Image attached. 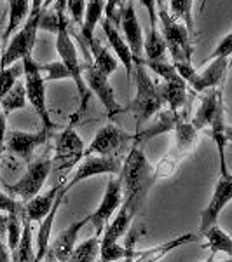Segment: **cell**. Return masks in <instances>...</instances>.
Returning <instances> with one entry per match:
<instances>
[{
  "mask_svg": "<svg viewBox=\"0 0 232 262\" xmlns=\"http://www.w3.org/2000/svg\"><path fill=\"white\" fill-rule=\"evenodd\" d=\"M119 23L122 25V37L128 42L129 49L133 53L134 65L136 63H145V60H143V40H145V35H143L142 25L138 21L136 11H134L133 0H128L124 6H121Z\"/></svg>",
  "mask_w": 232,
  "mask_h": 262,
  "instance_id": "obj_14",
  "label": "cell"
},
{
  "mask_svg": "<svg viewBox=\"0 0 232 262\" xmlns=\"http://www.w3.org/2000/svg\"><path fill=\"white\" fill-rule=\"evenodd\" d=\"M42 75H44V81H60V79H72L70 72L66 70V67L61 61H53L48 65H40Z\"/></svg>",
  "mask_w": 232,
  "mask_h": 262,
  "instance_id": "obj_36",
  "label": "cell"
},
{
  "mask_svg": "<svg viewBox=\"0 0 232 262\" xmlns=\"http://www.w3.org/2000/svg\"><path fill=\"white\" fill-rule=\"evenodd\" d=\"M44 2L45 0H32L30 12H28L23 27L11 37V42L4 49L2 58H0V69H7V67L14 65V63L32 54L37 40V32L40 30L39 27L42 11H44Z\"/></svg>",
  "mask_w": 232,
  "mask_h": 262,
  "instance_id": "obj_2",
  "label": "cell"
},
{
  "mask_svg": "<svg viewBox=\"0 0 232 262\" xmlns=\"http://www.w3.org/2000/svg\"><path fill=\"white\" fill-rule=\"evenodd\" d=\"M136 143L134 135L128 133V131L121 129L119 126L108 124L101 126L96 131L95 138L84 150V158L86 156H110V158H121V154L128 152Z\"/></svg>",
  "mask_w": 232,
  "mask_h": 262,
  "instance_id": "obj_7",
  "label": "cell"
},
{
  "mask_svg": "<svg viewBox=\"0 0 232 262\" xmlns=\"http://www.w3.org/2000/svg\"><path fill=\"white\" fill-rule=\"evenodd\" d=\"M230 201H232V173L229 170H225V171H220V175H218L212 200H210L208 206H206L201 213L199 234H204L210 227L218 222L220 213Z\"/></svg>",
  "mask_w": 232,
  "mask_h": 262,
  "instance_id": "obj_11",
  "label": "cell"
},
{
  "mask_svg": "<svg viewBox=\"0 0 232 262\" xmlns=\"http://www.w3.org/2000/svg\"><path fill=\"white\" fill-rule=\"evenodd\" d=\"M133 215L128 212V210L124 208V206H121V210L115 213V217L112 219L110 222H108V226L105 227L103 234H101V243H100V248H105V247H110V245L117 243L122 236L128 232L129 229V224L133 221Z\"/></svg>",
  "mask_w": 232,
  "mask_h": 262,
  "instance_id": "obj_25",
  "label": "cell"
},
{
  "mask_svg": "<svg viewBox=\"0 0 232 262\" xmlns=\"http://www.w3.org/2000/svg\"><path fill=\"white\" fill-rule=\"evenodd\" d=\"M65 179H61L54 185L51 191L44 192V194H37L35 198H32L30 201L25 203V212H23V217L30 222H42L45 217L51 213L53 210L54 203L58 200V194L63 187H65Z\"/></svg>",
  "mask_w": 232,
  "mask_h": 262,
  "instance_id": "obj_17",
  "label": "cell"
},
{
  "mask_svg": "<svg viewBox=\"0 0 232 262\" xmlns=\"http://www.w3.org/2000/svg\"><path fill=\"white\" fill-rule=\"evenodd\" d=\"M51 138V131L48 128H42L35 133H27V131H7L6 135V145L12 154L23 159L25 163L30 164L33 161L35 149L44 145Z\"/></svg>",
  "mask_w": 232,
  "mask_h": 262,
  "instance_id": "obj_15",
  "label": "cell"
},
{
  "mask_svg": "<svg viewBox=\"0 0 232 262\" xmlns=\"http://www.w3.org/2000/svg\"><path fill=\"white\" fill-rule=\"evenodd\" d=\"M6 114L0 111V159H2V152L6 147V135H7V124H6Z\"/></svg>",
  "mask_w": 232,
  "mask_h": 262,
  "instance_id": "obj_44",
  "label": "cell"
},
{
  "mask_svg": "<svg viewBox=\"0 0 232 262\" xmlns=\"http://www.w3.org/2000/svg\"><path fill=\"white\" fill-rule=\"evenodd\" d=\"M53 2H54V0H45V2H44V9H48L49 4H53Z\"/></svg>",
  "mask_w": 232,
  "mask_h": 262,
  "instance_id": "obj_50",
  "label": "cell"
},
{
  "mask_svg": "<svg viewBox=\"0 0 232 262\" xmlns=\"http://www.w3.org/2000/svg\"><path fill=\"white\" fill-rule=\"evenodd\" d=\"M0 212L14 213V215H19V217H23L25 205H23V201L14 200V198L9 196V194L0 192Z\"/></svg>",
  "mask_w": 232,
  "mask_h": 262,
  "instance_id": "obj_39",
  "label": "cell"
},
{
  "mask_svg": "<svg viewBox=\"0 0 232 262\" xmlns=\"http://www.w3.org/2000/svg\"><path fill=\"white\" fill-rule=\"evenodd\" d=\"M21 231H23V221H21L19 215L7 213V248L11 252H14L16 247H18Z\"/></svg>",
  "mask_w": 232,
  "mask_h": 262,
  "instance_id": "obj_35",
  "label": "cell"
},
{
  "mask_svg": "<svg viewBox=\"0 0 232 262\" xmlns=\"http://www.w3.org/2000/svg\"><path fill=\"white\" fill-rule=\"evenodd\" d=\"M197 234H191V232H185V234H180L176 238L170 239V242L157 245V247H152L149 250L143 252H134V262H159L163 260L166 255H170L173 250L183 247L187 243H194L197 242Z\"/></svg>",
  "mask_w": 232,
  "mask_h": 262,
  "instance_id": "obj_23",
  "label": "cell"
},
{
  "mask_svg": "<svg viewBox=\"0 0 232 262\" xmlns=\"http://www.w3.org/2000/svg\"><path fill=\"white\" fill-rule=\"evenodd\" d=\"M229 262H232V260H229Z\"/></svg>",
  "mask_w": 232,
  "mask_h": 262,
  "instance_id": "obj_54",
  "label": "cell"
},
{
  "mask_svg": "<svg viewBox=\"0 0 232 262\" xmlns=\"http://www.w3.org/2000/svg\"><path fill=\"white\" fill-rule=\"evenodd\" d=\"M178 161L173 159L170 154L166 158H163L161 161L157 163V166L154 168V180H159V179H168V177H173L178 170Z\"/></svg>",
  "mask_w": 232,
  "mask_h": 262,
  "instance_id": "obj_38",
  "label": "cell"
},
{
  "mask_svg": "<svg viewBox=\"0 0 232 262\" xmlns=\"http://www.w3.org/2000/svg\"><path fill=\"white\" fill-rule=\"evenodd\" d=\"M101 28H103V33L107 37L108 44L112 48V53L115 54V58L119 60V63H122V67L126 69V75H128V81L131 84L133 81V70H134V61H133V53L129 49L128 42L124 40V37L121 35L117 25H113L110 19L103 18L100 21Z\"/></svg>",
  "mask_w": 232,
  "mask_h": 262,
  "instance_id": "obj_16",
  "label": "cell"
},
{
  "mask_svg": "<svg viewBox=\"0 0 232 262\" xmlns=\"http://www.w3.org/2000/svg\"><path fill=\"white\" fill-rule=\"evenodd\" d=\"M192 7H194V0H168V9H170L171 16L175 19L182 21L191 35H194V32H196Z\"/></svg>",
  "mask_w": 232,
  "mask_h": 262,
  "instance_id": "obj_31",
  "label": "cell"
},
{
  "mask_svg": "<svg viewBox=\"0 0 232 262\" xmlns=\"http://www.w3.org/2000/svg\"><path fill=\"white\" fill-rule=\"evenodd\" d=\"M86 0H66V11L70 12V18L75 25L82 27L84 12H86Z\"/></svg>",
  "mask_w": 232,
  "mask_h": 262,
  "instance_id": "obj_42",
  "label": "cell"
},
{
  "mask_svg": "<svg viewBox=\"0 0 232 262\" xmlns=\"http://www.w3.org/2000/svg\"><path fill=\"white\" fill-rule=\"evenodd\" d=\"M87 49H89L92 65H95L101 74L107 75V77H110L113 72L119 69V60L101 44L98 37H92V39L87 42Z\"/></svg>",
  "mask_w": 232,
  "mask_h": 262,
  "instance_id": "obj_26",
  "label": "cell"
},
{
  "mask_svg": "<svg viewBox=\"0 0 232 262\" xmlns=\"http://www.w3.org/2000/svg\"><path fill=\"white\" fill-rule=\"evenodd\" d=\"M145 63L149 65L150 70H154L155 74L163 79V82L164 81H173V79L180 77L178 72H176L175 67H173V63L168 61V58L166 60H161V61H145Z\"/></svg>",
  "mask_w": 232,
  "mask_h": 262,
  "instance_id": "obj_37",
  "label": "cell"
},
{
  "mask_svg": "<svg viewBox=\"0 0 232 262\" xmlns=\"http://www.w3.org/2000/svg\"><path fill=\"white\" fill-rule=\"evenodd\" d=\"M225 137H227V143H232V126L227 124L225 128Z\"/></svg>",
  "mask_w": 232,
  "mask_h": 262,
  "instance_id": "obj_48",
  "label": "cell"
},
{
  "mask_svg": "<svg viewBox=\"0 0 232 262\" xmlns=\"http://www.w3.org/2000/svg\"><path fill=\"white\" fill-rule=\"evenodd\" d=\"M23 221V231H21V239L14 252H11V262H33L35 252H33L32 243V222L21 217Z\"/></svg>",
  "mask_w": 232,
  "mask_h": 262,
  "instance_id": "obj_29",
  "label": "cell"
},
{
  "mask_svg": "<svg viewBox=\"0 0 232 262\" xmlns=\"http://www.w3.org/2000/svg\"><path fill=\"white\" fill-rule=\"evenodd\" d=\"M159 91H161L163 101L168 105V111L178 112L180 108H183L189 103V95H187V82L182 77H176L173 81H164L159 84Z\"/></svg>",
  "mask_w": 232,
  "mask_h": 262,
  "instance_id": "obj_24",
  "label": "cell"
},
{
  "mask_svg": "<svg viewBox=\"0 0 232 262\" xmlns=\"http://www.w3.org/2000/svg\"><path fill=\"white\" fill-rule=\"evenodd\" d=\"M157 19L161 23V33L166 42L168 53L171 56V63L192 61V44L191 33L182 21L175 19L168 9V2L157 9Z\"/></svg>",
  "mask_w": 232,
  "mask_h": 262,
  "instance_id": "obj_4",
  "label": "cell"
},
{
  "mask_svg": "<svg viewBox=\"0 0 232 262\" xmlns=\"http://www.w3.org/2000/svg\"><path fill=\"white\" fill-rule=\"evenodd\" d=\"M44 262H60L56 259V257H54V253L51 252V248L48 250V253H45V257H44Z\"/></svg>",
  "mask_w": 232,
  "mask_h": 262,
  "instance_id": "obj_47",
  "label": "cell"
},
{
  "mask_svg": "<svg viewBox=\"0 0 232 262\" xmlns=\"http://www.w3.org/2000/svg\"><path fill=\"white\" fill-rule=\"evenodd\" d=\"M124 253H126L124 245H121L119 242H117V243L110 245V247L100 248V260H103V262H117V260L124 259Z\"/></svg>",
  "mask_w": 232,
  "mask_h": 262,
  "instance_id": "obj_40",
  "label": "cell"
},
{
  "mask_svg": "<svg viewBox=\"0 0 232 262\" xmlns=\"http://www.w3.org/2000/svg\"><path fill=\"white\" fill-rule=\"evenodd\" d=\"M105 14V0H87L86 4V12H84V21L81 27V48L84 51V56H86V63H91V54L87 49V42L95 37V28L96 25L103 19Z\"/></svg>",
  "mask_w": 232,
  "mask_h": 262,
  "instance_id": "obj_21",
  "label": "cell"
},
{
  "mask_svg": "<svg viewBox=\"0 0 232 262\" xmlns=\"http://www.w3.org/2000/svg\"><path fill=\"white\" fill-rule=\"evenodd\" d=\"M164 4H166V0H157V9H159V7H163Z\"/></svg>",
  "mask_w": 232,
  "mask_h": 262,
  "instance_id": "obj_51",
  "label": "cell"
},
{
  "mask_svg": "<svg viewBox=\"0 0 232 262\" xmlns=\"http://www.w3.org/2000/svg\"><path fill=\"white\" fill-rule=\"evenodd\" d=\"M100 262H103V260H100Z\"/></svg>",
  "mask_w": 232,
  "mask_h": 262,
  "instance_id": "obj_53",
  "label": "cell"
},
{
  "mask_svg": "<svg viewBox=\"0 0 232 262\" xmlns=\"http://www.w3.org/2000/svg\"><path fill=\"white\" fill-rule=\"evenodd\" d=\"M2 28H4V25L0 23V40H2Z\"/></svg>",
  "mask_w": 232,
  "mask_h": 262,
  "instance_id": "obj_52",
  "label": "cell"
},
{
  "mask_svg": "<svg viewBox=\"0 0 232 262\" xmlns=\"http://www.w3.org/2000/svg\"><path fill=\"white\" fill-rule=\"evenodd\" d=\"M100 243L101 236H92L86 242L79 243L72 252L68 262H95L100 255Z\"/></svg>",
  "mask_w": 232,
  "mask_h": 262,
  "instance_id": "obj_32",
  "label": "cell"
},
{
  "mask_svg": "<svg viewBox=\"0 0 232 262\" xmlns=\"http://www.w3.org/2000/svg\"><path fill=\"white\" fill-rule=\"evenodd\" d=\"M134 81H136V95H134L131 108L134 117H136L138 131H140L143 122H147L155 114L161 112L164 101L161 91H159V84L149 75L145 63L134 65Z\"/></svg>",
  "mask_w": 232,
  "mask_h": 262,
  "instance_id": "obj_3",
  "label": "cell"
},
{
  "mask_svg": "<svg viewBox=\"0 0 232 262\" xmlns=\"http://www.w3.org/2000/svg\"><path fill=\"white\" fill-rule=\"evenodd\" d=\"M0 262H11V250L0 239Z\"/></svg>",
  "mask_w": 232,
  "mask_h": 262,
  "instance_id": "obj_45",
  "label": "cell"
},
{
  "mask_svg": "<svg viewBox=\"0 0 232 262\" xmlns=\"http://www.w3.org/2000/svg\"><path fill=\"white\" fill-rule=\"evenodd\" d=\"M25 105H27V91H25V84L18 81L12 86V90L0 100V111L7 116L14 111L25 108Z\"/></svg>",
  "mask_w": 232,
  "mask_h": 262,
  "instance_id": "obj_33",
  "label": "cell"
},
{
  "mask_svg": "<svg viewBox=\"0 0 232 262\" xmlns=\"http://www.w3.org/2000/svg\"><path fill=\"white\" fill-rule=\"evenodd\" d=\"M89 215L84 219H79V221L72 222L66 229H63L60 234L56 236V239H54L53 247H51V252L54 253V257H56L60 262H68L72 252H74V248L77 247V238H79V232L82 231V227L86 226L87 222H89Z\"/></svg>",
  "mask_w": 232,
  "mask_h": 262,
  "instance_id": "obj_19",
  "label": "cell"
},
{
  "mask_svg": "<svg viewBox=\"0 0 232 262\" xmlns=\"http://www.w3.org/2000/svg\"><path fill=\"white\" fill-rule=\"evenodd\" d=\"M56 53L60 54V61L66 67V70L70 72L72 81L77 86L79 96H81V112H84L87 107V101H89V91H87V86L82 77L84 63L79 60L77 48H75V42L72 40L68 21L66 19L61 21L60 28L56 32Z\"/></svg>",
  "mask_w": 232,
  "mask_h": 262,
  "instance_id": "obj_5",
  "label": "cell"
},
{
  "mask_svg": "<svg viewBox=\"0 0 232 262\" xmlns=\"http://www.w3.org/2000/svg\"><path fill=\"white\" fill-rule=\"evenodd\" d=\"M134 242H136V232L131 231L128 234V239H126V245H124V248H126V253H124V262H134Z\"/></svg>",
  "mask_w": 232,
  "mask_h": 262,
  "instance_id": "obj_43",
  "label": "cell"
},
{
  "mask_svg": "<svg viewBox=\"0 0 232 262\" xmlns=\"http://www.w3.org/2000/svg\"><path fill=\"white\" fill-rule=\"evenodd\" d=\"M4 234H7V213L6 215L0 213V238Z\"/></svg>",
  "mask_w": 232,
  "mask_h": 262,
  "instance_id": "obj_46",
  "label": "cell"
},
{
  "mask_svg": "<svg viewBox=\"0 0 232 262\" xmlns=\"http://www.w3.org/2000/svg\"><path fill=\"white\" fill-rule=\"evenodd\" d=\"M51 171H53V159H49L48 156L40 159H33L28 164L27 173L16 184L4 182V189H6V192H9V196H18L21 201L27 203L42 191Z\"/></svg>",
  "mask_w": 232,
  "mask_h": 262,
  "instance_id": "obj_8",
  "label": "cell"
},
{
  "mask_svg": "<svg viewBox=\"0 0 232 262\" xmlns=\"http://www.w3.org/2000/svg\"><path fill=\"white\" fill-rule=\"evenodd\" d=\"M230 56H232V32L223 37V39L220 40V44L213 49V53L206 58V61H202V65L215 60V58H230Z\"/></svg>",
  "mask_w": 232,
  "mask_h": 262,
  "instance_id": "obj_41",
  "label": "cell"
},
{
  "mask_svg": "<svg viewBox=\"0 0 232 262\" xmlns=\"http://www.w3.org/2000/svg\"><path fill=\"white\" fill-rule=\"evenodd\" d=\"M21 75H23V63L21 61L7 67V69H0V100L12 90V86L18 82Z\"/></svg>",
  "mask_w": 232,
  "mask_h": 262,
  "instance_id": "obj_34",
  "label": "cell"
},
{
  "mask_svg": "<svg viewBox=\"0 0 232 262\" xmlns=\"http://www.w3.org/2000/svg\"><path fill=\"white\" fill-rule=\"evenodd\" d=\"M122 205V185L121 179H110L105 189V194L101 198L100 206L95 210L89 219L91 224L96 231V236H101L105 231V227L108 226V222L112 221V217L115 215L117 208Z\"/></svg>",
  "mask_w": 232,
  "mask_h": 262,
  "instance_id": "obj_13",
  "label": "cell"
},
{
  "mask_svg": "<svg viewBox=\"0 0 232 262\" xmlns=\"http://www.w3.org/2000/svg\"><path fill=\"white\" fill-rule=\"evenodd\" d=\"M54 159H53V170L63 171V170H72L75 168V164L84 158V145L82 138L79 137V133L74 128V122L66 126L56 137V145H54Z\"/></svg>",
  "mask_w": 232,
  "mask_h": 262,
  "instance_id": "obj_9",
  "label": "cell"
},
{
  "mask_svg": "<svg viewBox=\"0 0 232 262\" xmlns=\"http://www.w3.org/2000/svg\"><path fill=\"white\" fill-rule=\"evenodd\" d=\"M143 56L145 61H161L168 58V48L163 39V33L159 27H150V32L143 40Z\"/></svg>",
  "mask_w": 232,
  "mask_h": 262,
  "instance_id": "obj_27",
  "label": "cell"
},
{
  "mask_svg": "<svg viewBox=\"0 0 232 262\" xmlns=\"http://www.w3.org/2000/svg\"><path fill=\"white\" fill-rule=\"evenodd\" d=\"M222 105H223L222 88H215V90L206 91V95L201 98L199 108H197L196 114H194L191 124L197 131L210 128V126H212V122H213V119H215V116H217L218 108H220Z\"/></svg>",
  "mask_w": 232,
  "mask_h": 262,
  "instance_id": "obj_20",
  "label": "cell"
},
{
  "mask_svg": "<svg viewBox=\"0 0 232 262\" xmlns=\"http://www.w3.org/2000/svg\"><path fill=\"white\" fill-rule=\"evenodd\" d=\"M122 168L121 158H110V156H86L79 166L75 168L74 175L66 182V189L74 187L79 182L91 179L96 175H119Z\"/></svg>",
  "mask_w": 232,
  "mask_h": 262,
  "instance_id": "obj_12",
  "label": "cell"
},
{
  "mask_svg": "<svg viewBox=\"0 0 232 262\" xmlns=\"http://www.w3.org/2000/svg\"><path fill=\"white\" fill-rule=\"evenodd\" d=\"M202 236L206 238V247L212 250L213 255L217 252H223L232 257V236L227 234L218 224H215V226L210 227Z\"/></svg>",
  "mask_w": 232,
  "mask_h": 262,
  "instance_id": "obj_30",
  "label": "cell"
},
{
  "mask_svg": "<svg viewBox=\"0 0 232 262\" xmlns=\"http://www.w3.org/2000/svg\"><path fill=\"white\" fill-rule=\"evenodd\" d=\"M7 4H9V23H7L6 30H4V44H6L9 37H12V33L18 30V27L23 25V21L27 19L32 7V0H7Z\"/></svg>",
  "mask_w": 232,
  "mask_h": 262,
  "instance_id": "obj_28",
  "label": "cell"
},
{
  "mask_svg": "<svg viewBox=\"0 0 232 262\" xmlns=\"http://www.w3.org/2000/svg\"><path fill=\"white\" fill-rule=\"evenodd\" d=\"M173 131H175L176 137H175V145H173L170 156L180 163L182 159H185L189 154L194 152L199 137H197V129L194 128L191 122L185 121L182 116L178 117V121H176L175 129Z\"/></svg>",
  "mask_w": 232,
  "mask_h": 262,
  "instance_id": "obj_18",
  "label": "cell"
},
{
  "mask_svg": "<svg viewBox=\"0 0 232 262\" xmlns=\"http://www.w3.org/2000/svg\"><path fill=\"white\" fill-rule=\"evenodd\" d=\"M122 185V205L133 217L140 213L142 206L149 196L150 187L154 185V168L150 166L145 152L142 150L140 143H134L128 150L122 163L121 173Z\"/></svg>",
  "mask_w": 232,
  "mask_h": 262,
  "instance_id": "obj_1",
  "label": "cell"
},
{
  "mask_svg": "<svg viewBox=\"0 0 232 262\" xmlns=\"http://www.w3.org/2000/svg\"><path fill=\"white\" fill-rule=\"evenodd\" d=\"M23 77H25V91H27V100L30 101V105L35 108L37 116L42 121V128H48L49 131L54 128L53 121L49 116L48 101H45V81L42 75L40 65L33 60V56L23 58Z\"/></svg>",
  "mask_w": 232,
  "mask_h": 262,
  "instance_id": "obj_6",
  "label": "cell"
},
{
  "mask_svg": "<svg viewBox=\"0 0 232 262\" xmlns=\"http://www.w3.org/2000/svg\"><path fill=\"white\" fill-rule=\"evenodd\" d=\"M82 77H84V82H86L87 90L91 93H95L96 98H98L101 101V105L105 107L108 119H113L117 114H121L124 111L115 98V91H113V88L110 84V77L101 74V72L92 65V61L84 63Z\"/></svg>",
  "mask_w": 232,
  "mask_h": 262,
  "instance_id": "obj_10",
  "label": "cell"
},
{
  "mask_svg": "<svg viewBox=\"0 0 232 262\" xmlns=\"http://www.w3.org/2000/svg\"><path fill=\"white\" fill-rule=\"evenodd\" d=\"M206 262H217V260H215V255H213V253L210 255V259L206 260ZM218 262H229V260H218Z\"/></svg>",
  "mask_w": 232,
  "mask_h": 262,
  "instance_id": "obj_49",
  "label": "cell"
},
{
  "mask_svg": "<svg viewBox=\"0 0 232 262\" xmlns=\"http://www.w3.org/2000/svg\"><path fill=\"white\" fill-rule=\"evenodd\" d=\"M230 58H215V60L208 61L204 72H201L199 77H197L196 84L192 86L194 93H206L215 88H222L223 77L229 69Z\"/></svg>",
  "mask_w": 232,
  "mask_h": 262,
  "instance_id": "obj_22",
  "label": "cell"
}]
</instances>
